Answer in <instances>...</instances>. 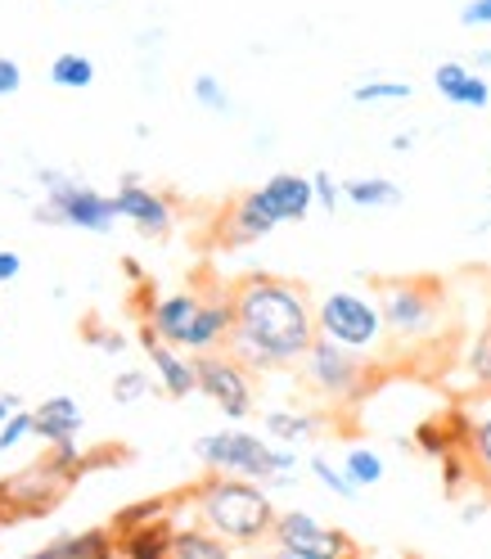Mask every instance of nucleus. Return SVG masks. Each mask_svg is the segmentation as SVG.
<instances>
[{
    "mask_svg": "<svg viewBox=\"0 0 491 559\" xmlns=\"http://www.w3.org/2000/svg\"><path fill=\"white\" fill-rule=\"evenodd\" d=\"M258 374L243 366L235 353H203L199 357V393L213 402L226 419H249L253 402H258Z\"/></svg>",
    "mask_w": 491,
    "mask_h": 559,
    "instance_id": "nucleus-8",
    "label": "nucleus"
},
{
    "mask_svg": "<svg viewBox=\"0 0 491 559\" xmlns=\"http://www.w3.org/2000/svg\"><path fill=\"white\" fill-rule=\"evenodd\" d=\"M474 68H478V73H491V50H478L474 55Z\"/></svg>",
    "mask_w": 491,
    "mask_h": 559,
    "instance_id": "nucleus-45",
    "label": "nucleus"
},
{
    "mask_svg": "<svg viewBox=\"0 0 491 559\" xmlns=\"http://www.w3.org/2000/svg\"><path fill=\"white\" fill-rule=\"evenodd\" d=\"M383 325L393 343H424L446 321V285L433 275H406V280H379L374 285Z\"/></svg>",
    "mask_w": 491,
    "mask_h": 559,
    "instance_id": "nucleus-4",
    "label": "nucleus"
},
{
    "mask_svg": "<svg viewBox=\"0 0 491 559\" xmlns=\"http://www.w3.org/2000/svg\"><path fill=\"white\" fill-rule=\"evenodd\" d=\"M154 307H158V289L149 285V280H140L135 294H131V311H135L140 321H149V311H154Z\"/></svg>",
    "mask_w": 491,
    "mask_h": 559,
    "instance_id": "nucleus-38",
    "label": "nucleus"
},
{
    "mask_svg": "<svg viewBox=\"0 0 491 559\" xmlns=\"http://www.w3.org/2000/svg\"><path fill=\"white\" fill-rule=\"evenodd\" d=\"M171 555L177 559H226L230 542H221L213 528H203V523H181L177 542H171Z\"/></svg>",
    "mask_w": 491,
    "mask_h": 559,
    "instance_id": "nucleus-21",
    "label": "nucleus"
},
{
    "mask_svg": "<svg viewBox=\"0 0 491 559\" xmlns=\"http://www.w3.org/2000/svg\"><path fill=\"white\" fill-rule=\"evenodd\" d=\"M343 469L352 474L357 487H374L383 478V461H379V451H370V447H352V451H347Z\"/></svg>",
    "mask_w": 491,
    "mask_h": 559,
    "instance_id": "nucleus-31",
    "label": "nucleus"
},
{
    "mask_svg": "<svg viewBox=\"0 0 491 559\" xmlns=\"http://www.w3.org/2000/svg\"><path fill=\"white\" fill-rule=\"evenodd\" d=\"M460 23L465 27H491V0H469L460 10Z\"/></svg>",
    "mask_w": 491,
    "mask_h": 559,
    "instance_id": "nucleus-40",
    "label": "nucleus"
},
{
    "mask_svg": "<svg viewBox=\"0 0 491 559\" xmlns=\"http://www.w3.org/2000/svg\"><path fill=\"white\" fill-rule=\"evenodd\" d=\"M343 199L357 207H397L402 186L388 177H357V181H343Z\"/></svg>",
    "mask_w": 491,
    "mask_h": 559,
    "instance_id": "nucleus-23",
    "label": "nucleus"
},
{
    "mask_svg": "<svg viewBox=\"0 0 491 559\" xmlns=\"http://www.w3.org/2000/svg\"><path fill=\"white\" fill-rule=\"evenodd\" d=\"M149 393H154V379H149L145 370H122V374L113 379V402H122V406L149 397Z\"/></svg>",
    "mask_w": 491,
    "mask_h": 559,
    "instance_id": "nucleus-36",
    "label": "nucleus"
},
{
    "mask_svg": "<svg viewBox=\"0 0 491 559\" xmlns=\"http://www.w3.org/2000/svg\"><path fill=\"white\" fill-rule=\"evenodd\" d=\"M27 438H37V415L19 406V411L5 419V425H0V451H14V447L27 442Z\"/></svg>",
    "mask_w": 491,
    "mask_h": 559,
    "instance_id": "nucleus-35",
    "label": "nucleus"
},
{
    "mask_svg": "<svg viewBox=\"0 0 491 559\" xmlns=\"http://www.w3.org/2000/svg\"><path fill=\"white\" fill-rule=\"evenodd\" d=\"M50 82L59 91H86L95 82V63L91 55H55L50 59Z\"/></svg>",
    "mask_w": 491,
    "mask_h": 559,
    "instance_id": "nucleus-25",
    "label": "nucleus"
},
{
    "mask_svg": "<svg viewBox=\"0 0 491 559\" xmlns=\"http://www.w3.org/2000/svg\"><path fill=\"white\" fill-rule=\"evenodd\" d=\"M113 199H118L122 222H131L145 239H167L171 226H177V203H171V194L149 190L140 177H122Z\"/></svg>",
    "mask_w": 491,
    "mask_h": 559,
    "instance_id": "nucleus-12",
    "label": "nucleus"
},
{
    "mask_svg": "<svg viewBox=\"0 0 491 559\" xmlns=\"http://www.w3.org/2000/svg\"><path fill=\"white\" fill-rule=\"evenodd\" d=\"M410 447L419 451V456H429V461H442L451 456V451H460L455 447V433L446 429V415H424L419 425L410 429Z\"/></svg>",
    "mask_w": 491,
    "mask_h": 559,
    "instance_id": "nucleus-22",
    "label": "nucleus"
},
{
    "mask_svg": "<svg viewBox=\"0 0 491 559\" xmlns=\"http://www.w3.org/2000/svg\"><path fill=\"white\" fill-rule=\"evenodd\" d=\"M438 469H442V492H446L451 501H455V497H465L469 487L478 483V465H474L469 451H451V456L438 461Z\"/></svg>",
    "mask_w": 491,
    "mask_h": 559,
    "instance_id": "nucleus-27",
    "label": "nucleus"
},
{
    "mask_svg": "<svg viewBox=\"0 0 491 559\" xmlns=\"http://www.w3.org/2000/svg\"><path fill=\"white\" fill-rule=\"evenodd\" d=\"M46 461H50L55 469H63L73 483H82V478L91 474V456H86V447H77V438H59V442H50Z\"/></svg>",
    "mask_w": 491,
    "mask_h": 559,
    "instance_id": "nucleus-28",
    "label": "nucleus"
},
{
    "mask_svg": "<svg viewBox=\"0 0 491 559\" xmlns=\"http://www.w3.org/2000/svg\"><path fill=\"white\" fill-rule=\"evenodd\" d=\"M5 487H10L14 514H19V523H23V519H50V514L59 510V501L68 497L73 478H68L63 469H55V465L41 456V461L23 465L19 474H10Z\"/></svg>",
    "mask_w": 491,
    "mask_h": 559,
    "instance_id": "nucleus-10",
    "label": "nucleus"
},
{
    "mask_svg": "<svg viewBox=\"0 0 491 559\" xmlns=\"http://www.w3.org/2000/svg\"><path fill=\"white\" fill-rule=\"evenodd\" d=\"M262 425H266L271 442H285V447H298V442H311L325 433V419L315 411H266Z\"/></svg>",
    "mask_w": 491,
    "mask_h": 559,
    "instance_id": "nucleus-20",
    "label": "nucleus"
},
{
    "mask_svg": "<svg viewBox=\"0 0 491 559\" xmlns=\"http://www.w3.org/2000/svg\"><path fill=\"white\" fill-rule=\"evenodd\" d=\"M19 271H23V258H19V253H10V249H0V285H10V280H19Z\"/></svg>",
    "mask_w": 491,
    "mask_h": 559,
    "instance_id": "nucleus-41",
    "label": "nucleus"
},
{
    "mask_svg": "<svg viewBox=\"0 0 491 559\" xmlns=\"http://www.w3.org/2000/svg\"><path fill=\"white\" fill-rule=\"evenodd\" d=\"M262 194L279 222H302L315 207V186H311V177H298V171H275L262 186Z\"/></svg>",
    "mask_w": 491,
    "mask_h": 559,
    "instance_id": "nucleus-17",
    "label": "nucleus"
},
{
    "mask_svg": "<svg viewBox=\"0 0 491 559\" xmlns=\"http://www.w3.org/2000/svg\"><path fill=\"white\" fill-rule=\"evenodd\" d=\"M140 347L149 353V366H154V379L167 397H190L199 393V357L185 353V347L158 338V330L149 321H140Z\"/></svg>",
    "mask_w": 491,
    "mask_h": 559,
    "instance_id": "nucleus-13",
    "label": "nucleus"
},
{
    "mask_svg": "<svg viewBox=\"0 0 491 559\" xmlns=\"http://www.w3.org/2000/svg\"><path fill=\"white\" fill-rule=\"evenodd\" d=\"M82 338H86L91 347H99V353H109V357L127 353V334L113 330V325H104L99 317H86V321H82Z\"/></svg>",
    "mask_w": 491,
    "mask_h": 559,
    "instance_id": "nucleus-33",
    "label": "nucleus"
},
{
    "mask_svg": "<svg viewBox=\"0 0 491 559\" xmlns=\"http://www.w3.org/2000/svg\"><path fill=\"white\" fill-rule=\"evenodd\" d=\"M275 226H285V222L271 213V203H266V194L258 186V190H243L239 199H230L221 207V217H217V243H221V249H249V243L266 239Z\"/></svg>",
    "mask_w": 491,
    "mask_h": 559,
    "instance_id": "nucleus-11",
    "label": "nucleus"
},
{
    "mask_svg": "<svg viewBox=\"0 0 491 559\" xmlns=\"http://www.w3.org/2000/svg\"><path fill=\"white\" fill-rule=\"evenodd\" d=\"M230 298H235V330L226 353H235L253 374L294 370L311 353V343L321 338V330H315V298L298 280L253 271L235 280Z\"/></svg>",
    "mask_w": 491,
    "mask_h": 559,
    "instance_id": "nucleus-1",
    "label": "nucleus"
},
{
    "mask_svg": "<svg viewBox=\"0 0 491 559\" xmlns=\"http://www.w3.org/2000/svg\"><path fill=\"white\" fill-rule=\"evenodd\" d=\"M177 506H181V492H177V497H140V501L113 510L109 523H113V533H131V528H140V523H154V519L171 514Z\"/></svg>",
    "mask_w": 491,
    "mask_h": 559,
    "instance_id": "nucleus-24",
    "label": "nucleus"
},
{
    "mask_svg": "<svg viewBox=\"0 0 491 559\" xmlns=\"http://www.w3.org/2000/svg\"><path fill=\"white\" fill-rule=\"evenodd\" d=\"M122 271H127V280H131V285H140V280H149V275H145V266H140L135 258H122Z\"/></svg>",
    "mask_w": 491,
    "mask_h": 559,
    "instance_id": "nucleus-43",
    "label": "nucleus"
},
{
    "mask_svg": "<svg viewBox=\"0 0 491 559\" xmlns=\"http://www.w3.org/2000/svg\"><path fill=\"white\" fill-rule=\"evenodd\" d=\"M194 456L203 469L213 474H235V478H258L266 487L275 483H289L298 474V451H289L285 442L271 447L258 433H243V429H217V433H203L194 442Z\"/></svg>",
    "mask_w": 491,
    "mask_h": 559,
    "instance_id": "nucleus-3",
    "label": "nucleus"
},
{
    "mask_svg": "<svg viewBox=\"0 0 491 559\" xmlns=\"http://www.w3.org/2000/svg\"><path fill=\"white\" fill-rule=\"evenodd\" d=\"M37 186L46 190V199L32 207V222H41V226H73V230L104 235V230H113V222H122L113 194H99L82 186L77 177H68V171L37 167Z\"/></svg>",
    "mask_w": 491,
    "mask_h": 559,
    "instance_id": "nucleus-5",
    "label": "nucleus"
},
{
    "mask_svg": "<svg viewBox=\"0 0 491 559\" xmlns=\"http://www.w3.org/2000/svg\"><path fill=\"white\" fill-rule=\"evenodd\" d=\"M41 555L109 559V555H118V533H113V523H95V528H86V533H68V537H55L50 546H41Z\"/></svg>",
    "mask_w": 491,
    "mask_h": 559,
    "instance_id": "nucleus-19",
    "label": "nucleus"
},
{
    "mask_svg": "<svg viewBox=\"0 0 491 559\" xmlns=\"http://www.w3.org/2000/svg\"><path fill=\"white\" fill-rule=\"evenodd\" d=\"M37 438L50 447V442H59V438H77L82 433V425H86V411H82V402L77 397H46L37 411Z\"/></svg>",
    "mask_w": 491,
    "mask_h": 559,
    "instance_id": "nucleus-18",
    "label": "nucleus"
},
{
    "mask_svg": "<svg viewBox=\"0 0 491 559\" xmlns=\"http://www.w3.org/2000/svg\"><path fill=\"white\" fill-rule=\"evenodd\" d=\"M410 95H415L410 82H383V78H374V82H361L352 91V104H406Z\"/></svg>",
    "mask_w": 491,
    "mask_h": 559,
    "instance_id": "nucleus-30",
    "label": "nucleus"
},
{
    "mask_svg": "<svg viewBox=\"0 0 491 559\" xmlns=\"http://www.w3.org/2000/svg\"><path fill=\"white\" fill-rule=\"evenodd\" d=\"M311 186H315V207H325V213H334L338 199H343V186L330 177V171H315Z\"/></svg>",
    "mask_w": 491,
    "mask_h": 559,
    "instance_id": "nucleus-37",
    "label": "nucleus"
},
{
    "mask_svg": "<svg viewBox=\"0 0 491 559\" xmlns=\"http://www.w3.org/2000/svg\"><path fill=\"white\" fill-rule=\"evenodd\" d=\"M307 469H311L315 478H321L325 492H334V497H343V501H357V483H352V474L338 469L330 456H311V461H307Z\"/></svg>",
    "mask_w": 491,
    "mask_h": 559,
    "instance_id": "nucleus-29",
    "label": "nucleus"
},
{
    "mask_svg": "<svg viewBox=\"0 0 491 559\" xmlns=\"http://www.w3.org/2000/svg\"><path fill=\"white\" fill-rule=\"evenodd\" d=\"M315 330L343 347H357L366 357H374L383 338H388L379 294H361V289H330L315 302Z\"/></svg>",
    "mask_w": 491,
    "mask_h": 559,
    "instance_id": "nucleus-7",
    "label": "nucleus"
},
{
    "mask_svg": "<svg viewBox=\"0 0 491 559\" xmlns=\"http://www.w3.org/2000/svg\"><path fill=\"white\" fill-rule=\"evenodd\" d=\"M14 411H19V397H14V393H0V425H5Z\"/></svg>",
    "mask_w": 491,
    "mask_h": 559,
    "instance_id": "nucleus-44",
    "label": "nucleus"
},
{
    "mask_svg": "<svg viewBox=\"0 0 491 559\" xmlns=\"http://www.w3.org/2000/svg\"><path fill=\"white\" fill-rule=\"evenodd\" d=\"M185 506L194 510V519L203 523V528H213L221 542H230V550L266 546L271 528H275V514H279L266 497V483L213 474V469L185 492Z\"/></svg>",
    "mask_w": 491,
    "mask_h": 559,
    "instance_id": "nucleus-2",
    "label": "nucleus"
},
{
    "mask_svg": "<svg viewBox=\"0 0 491 559\" xmlns=\"http://www.w3.org/2000/svg\"><path fill=\"white\" fill-rule=\"evenodd\" d=\"M469 456L478 465V483L491 487V411L478 415V425H474V442H469Z\"/></svg>",
    "mask_w": 491,
    "mask_h": 559,
    "instance_id": "nucleus-34",
    "label": "nucleus"
},
{
    "mask_svg": "<svg viewBox=\"0 0 491 559\" xmlns=\"http://www.w3.org/2000/svg\"><path fill=\"white\" fill-rule=\"evenodd\" d=\"M433 86H438V95L446 104H455V109H487V104H491L487 78L478 73V68L455 63V59H446V63L433 68Z\"/></svg>",
    "mask_w": 491,
    "mask_h": 559,
    "instance_id": "nucleus-15",
    "label": "nucleus"
},
{
    "mask_svg": "<svg viewBox=\"0 0 491 559\" xmlns=\"http://www.w3.org/2000/svg\"><path fill=\"white\" fill-rule=\"evenodd\" d=\"M271 546L289 559H334V555H357L361 546L347 537L343 528H330L307 510H279L275 528H271Z\"/></svg>",
    "mask_w": 491,
    "mask_h": 559,
    "instance_id": "nucleus-9",
    "label": "nucleus"
},
{
    "mask_svg": "<svg viewBox=\"0 0 491 559\" xmlns=\"http://www.w3.org/2000/svg\"><path fill=\"white\" fill-rule=\"evenodd\" d=\"M177 510L154 519V523H140V528H131V533H118V555H127V559H171V542H177V528H181Z\"/></svg>",
    "mask_w": 491,
    "mask_h": 559,
    "instance_id": "nucleus-16",
    "label": "nucleus"
},
{
    "mask_svg": "<svg viewBox=\"0 0 491 559\" xmlns=\"http://www.w3.org/2000/svg\"><path fill=\"white\" fill-rule=\"evenodd\" d=\"M14 523H19V514H14V501H10L5 478H0V528H14Z\"/></svg>",
    "mask_w": 491,
    "mask_h": 559,
    "instance_id": "nucleus-42",
    "label": "nucleus"
},
{
    "mask_svg": "<svg viewBox=\"0 0 491 559\" xmlns=\"http://www.w3.org/2000/svg\"><path fill=\"white\" fill-rule=\"evenodd\" d=\"M298 370H302V389L311 397H321L325 406H357L370 393V379H374V366L366 353L343 347L325 334L311 343V353L298 361Z\"/></svg>",
    "mask_w": 491,
    "mask_h": 559,
    "instance_id": "nucleus-6",
    "label": "nucleus"
},
{
    "mask_svg": "<svg viewBox=\"0 0 491 559\" xmlns=\"http://www.w3.org/2000/svg\"><path fill=\"white\" fill-rule=\"evenodd\" d=\"M23 86V68L14 63V59H5V55H0V99H5V95H14Z\"/></svg>",
    "mask_w": 491,
    "mask_h": 559,
    "instance_id": "nucleus-39",
    "label": "nucleus"
},
{
    "mask_svg": "<svg viewBox=\"0 0 491 559\" xmlns=\"http://www.w3.org/2000/svg\"><path fill=\"white\" fill-rule=\"evenodd\" d=\"M203 302H207V289H203V280H199L194 289H177V294H163V298H158V307L149 311V325L158 330V338H167V343L185 347V338H190V330H194V321H199Z\"/></svg>",
    "mask_w": 491,
    "mask_h": 559,
    "instance_id": "nucleus-14",
    "label": "nucleus"
},
{
    "mask_svg": "<svg viewBox=\"0 0 491 559\" xmlns=\"http://www.w3.org/2000/svg\"><path fill=\"white\" fill-rule=\"evenodd\" d=\"M190 91H194V104H199V109H207V114H230L235 109L226 86H221V78H213V73H199Z\"/></svg>",
    "mask_w": 491,
    "mask_h": 559,
    "instance_id": "nucleus-32",
    "label": "nucleus"
},
{
    "mask_svg": "<svg viewBox=\"0 0 491 559\" xmlns=\"http://www.w3.org/2000/svg\"><path fill=\"white\" fill-rule=\"evenodd\" d=\"M465 374H469V383L478 393H491V321L465 347Z\"/></svg>",
    "mask_w": 491,
    "mask_h": 559,
    "instance_id": "nucleus-26",
    "label": "nucleus"
}]
</instances>
